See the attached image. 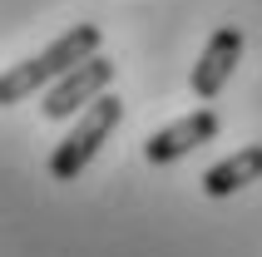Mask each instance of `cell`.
Instances as JSON below:
<instances>
[{
    "label": "cell",
    "instance_id": "cell-1",
    "mask_svg": "<svg viewBox=\"0 0 262 257\" xmlns=\"http://www.w3.org/2000/svg\"><path fill=\"white\" fill-rule=\"evenodd\" d=\"M99 40H104L99 25H74V30H64L59 40H50L40 55L10 65V70L0 74V104H20V99H30L35 89H50L59 74H70L74 65H84L89 55H99Z\"/></svg>",
    "mask_w": 262,
    "mask_h": 257
},
{
    "label": "cell",
    "instance_id": "cell-5",
    "mask_svg": "<svg viewBox=\"0 0 262 257\" xmlns=\"http://www.w3.org/2000/svg\"><path fill=\"white\" fill-rule=\"evenodd\" d=\"M237 59H243V30L237 25H218L208 35L198 65H193V94H198V99H218L223 84L233 79Z\"/></svg>",
    "mask_w": 262,
    "mask_h": 257
},
{
    "label": "cell",
    "instance_id": "cell-3",
    "mask_svg": "<svg viewBox=\"0 0 262 257\" xmlns=\"http://www.w3.org/2000/svg\"><path fill=\"white\" fill-rule=\"evenodd\" d=\"M114 70H119L114 59L89 55L84 65H74L70 74H59L55 84L45 89V104H40L45 119H55V124H59V119H74V109H89L104 89L114 84Z\"/></svg>",
    "mask_w": 262,
    "mask_h": 257
},
{
    "label": "cell",
    "instance_id": "cell-2",
    "mask_svg": "<svg viewBox=\"0 0 262 257\" xmlns=\"http://www.w3.org/2000/svg\"><path fill=\"white\" fill-rule=\"evenodd\" d=\"M119 119H124V104H119V94H99V99L84 109V119H79V124H74L70 134L55 143V154H50V178H59V183H74V178L84 173V163L99 154V143L119 128Z\"/></svg>",
    "mask_w": 262,
    "mask_h": 257
},
{
    "label": "cell",
    "instance_id": "cell-4",
    "mask_svg": "<svg viewBox=\"0 0 262 257\" xmlns=\"http://www.w3.org/2000/svg\"><path fill=\"white\" fill-rule=\"evenodd\" d=\"M213 139H218V114H213V109H193V114H183L178 124L148 134L144 139V158L148 163H178V158H188L193 148H203V143H213Z\"/></svg>",
    "mask_w": 262,
    "mask_h": 257
},
{
    "label": "cell",
    "instance_id": "cell-6",
    "mask_svg": "<svg viewBox=\"0 0 262 257\" xmlns=\"http://www.w3.org/2000/svg\"><path fill=\"white\" fill-rule=\"evenodd\" d=\"M257 178H262V143H248V148H237L233 158H223L203 173V193L208 198H233L237 188L257 183Z\"/></svg>",
    "mask_w": 262,
    "mask_h": 257
}]
</instances>
